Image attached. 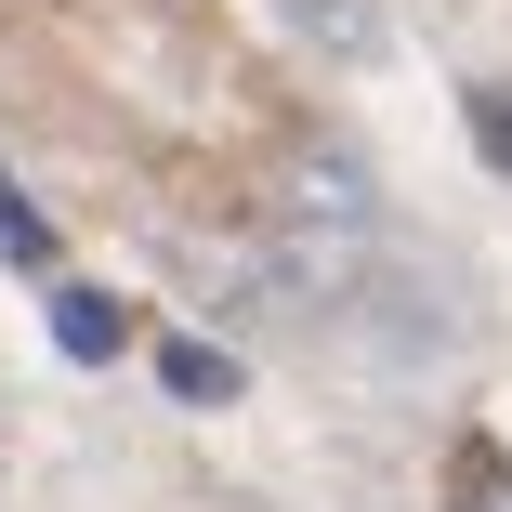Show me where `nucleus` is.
Instances as JSON below:
<instances>
[{
	"instance_id": "obj_1",
	"label": "nucleus",
	"mask_w": 512,
	"mask_h": 512,
	"mask_svg": "<svg viewBox=\"0 0 512 512\" xmlns=\"http://www.w3.org/2000/svg\"><path fill=\"white\" fill-rule=\"evenodd\" d=\"M53 342H66L79 368H106V355H119V302H106V289H53Z\"/></svg>"
},
{
	"instance_id": "obj_2",
	"label": "nucleus",
	"mask_w": 512,
	"mask_h": 512,
	"mask_svg": "<svg viewBox=\"0 0 512 512\" xmlns=\"http://www.w3.org/2000/svg\"><path fill=\"white\" fill-rule=\"evenodd\" d=\"M158 381H171L184 407H224V394H237V355H211V342H158Z\"/></svg>"
},
{
	"instance_id": "obj_3",
	"label": "nucleus",
	"mask_w": 512,
	"mask_h": 512,
	"mask_svg": "<svg viewBox=\"0 0 512 512\" xmlns=\"http://www.w3.org/2000/svg\"><path fill=\"white\" fill-rule=\"evenodd\" d=\"M447 512H512V447H460V473H447Z\"/></svg>"
},
{
	"instance_id": "obj_4",
	"label": "nucleus",
	"mask_w": 512,
	"mask_h": 512,
	"mask_svg": "<svg viewBox=\"0 0 512 512\" xmlns=\"http://www.w3.org/2000/svg\"><path fill=\"white\" fill-rule=\"evenodd\" d=\"M316 40H342V53H368V0H289Z\"/></svg>"
},
{
	"instance_id": "obj_5",
	"label": "nucleus",
	"mask_w": 512,
	"mask_h": 512,
	"mask_svg": "<svg viewBox=\"0 0 512 512\" xmlns=\"http://www.w3.org/2000/svg\"><path fill=\"white\" fill-rule=\"evenodd\" d=\"M0 250H14V263H53V224L27 211V197H14V184H0Z\"/></svg>"
},
{
	"instance_id": "obj_6",
	"label": "nucleus",
	"mask_w": 512,
	"mask_h": 512,
	"mask_svg": "<svg viewBox=\"0 0 512 512\" xmlns=\"http://www.w3.org/2000/svg\"><path fill=\"white\" fill-rule=\"evenodd\" d=\"M473 132H486V158L512 171V92H486V106H473Z\"/></svg>"
}]
</instances>
